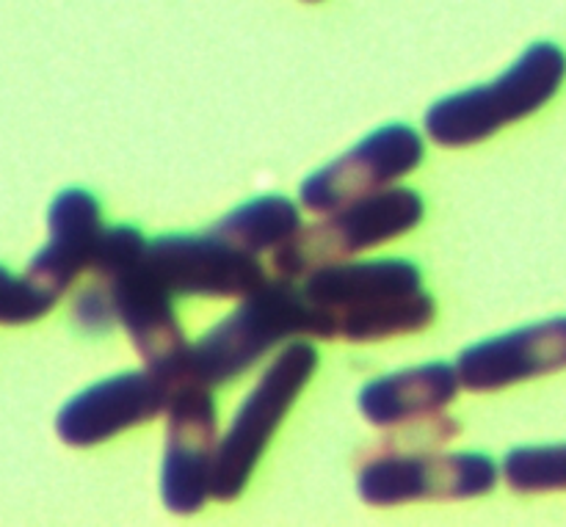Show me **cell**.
Masks as SVG:
<instances>
[{
  "instance_id": "8fae6325",
  "label": "cell",
  "mask_w": 566,
  "mask_h": 527,
  "mask_svg": "<svg viewBox=\"0 0 566 527\" xmlns=\"http://www.w3.org/2000/svg\"><path fill=\"white\" fill-rule=\"evenodd\" d=\"M147 263L175 298H243L269 280L260 257L232 246L213 230L199 235L169 232L153 238Z\"/></svg>"
},
{
  "instance_id": "7c38bea8",
  "label": "cell",
  "mask_w": 566,
  "mask_h": 527,
  "mask_svg": "<svg viewBox=\"0 0 566 527\" xmlns=\"http://www.w3.org/2000/svg\"><path fill=\"white\" fill-rule=\"evenodd\" d=\"M453 365L470 392H497L566 370V315L473 342Z\"/></svg>"
},
{
  "instance_id": "ba28073f",
  "label": "cell",
  "mask_w": 566,
  "mask_h": 527,
  "mask_svg": "<svg viewBox=\"0 0 566 527\" xmlns=\"http://www.w3.org/2000/svg\"><path fill=\"white\" fill-rule=\"evenodd\" d=\"M219 456V412L213 390L180 381L166 409V447L160 464V500L171 514L202 512L213 497Z\"/></svg>"
},
{
  "instance_id": "d6986e66",
  "label": "cell",
  "mask_w": 566,
  "mask_h": 527,
  "mask_svg": "<svg viewBox=\"0 0 566 527\" xmlns=\"http://www.w3.org/2000/svg\"><path fill=\"white\" fill-rule=\"evenodd\" d=\"M304 3H321V0H304Z\"/></svg>"
},
{
  "instance_id": "9c48e42d",
  "label": "cell",
  "mask_w": 566,
  "mask_h": 527,
  "mask_svg": "<svg viewBox=\"0 0 566 527\" xmlns=\"http://www.w3.org/2000/svg\"><path fill=\"white\" fill-rule=\"evenodd\" d=\"M426 158L423 136L412 125L390 122L370 130L348 152L321 166L298 188V202L310 213L326 215L348 202L379 193L412 175Z\"/></svg>"
},
{
  "instance_id": "5bb4252c",
  "label": "cell",
  "mask_w": 566,
  "mask_h": 527,
  "mask_svg": "<svg viewBox=\"0 0 566 527\" xmlns=\"http://www.w3.org/2000/svg\"><path fill=\"white\" fill-rule=\"evenodd\" d=\"M459 390L462 381L457 365L434 359L370 379L359 390L357 407L376 429H403L446 412L457 401Z\"/></svg>"
},
{
  "instance_id": "277c9868",
  "label": "cell",
  "mask_w": 566,
  "mask_h": 527,
  "mask_svg": "<svg viewBox=\"0 0 566 527\" xmlns=\"http://www.w3.org/2000/svg\"><path fill=\"white\" fill-rule=\"evenodd\" d=\"M564 81V50L556 42H534L495 81L437 99L423 116L426 136L448 149L473 147L545 108Z\"/></svg>"
},
{
  "instance_id": "8992f818",
  "label": "cell",
  "mask_w": 566,
  "mask_h": 527,
  "mask_svg": "<svg viewBox=\"0 0 566 527\" xmlns=\"http://www.w3.org/2000/svg\"><path fill=\"white\" fill-rule=\"evenodd\" d=\"M426 202L415 188L392 186L326 213L324 221L302 226L271 257L276 274L287 280L307 276L321 265L352 260L368 249L407 235L423 221Z\"/></svg>"
},
{
  "instance_id": "6da1fadb",
  "label": "cell",
  "mask_w": 566,
  "mask_h": 527,
  "mask_svg": "<svg viewBox=\"0 0 566 527\" xmlns=\"http://www.w3.org/2000/svg\"><path fill=\"white\" fill-rule=\"evenodd\" d=\"M302 291L324 318L326 340L379 342L429 329L437 318L420 265L403 257L321 265L304 276Z\"/></svg>"
},
{
  "instance_id": "ac0fdd59",
  "label": "cell",
  "mask_w": 566,
  "mask_h": 527,
  "mask_svg": "<svg viewBox=\"0 0 566 527\" xmlns=\"http://www.w3.org/2000/svg\"><path fill=\"white\" fill-rule=\"evenodd\" d=\"M72 320H75L77 329L83 335H108L116 326V309L114 298L105 282H92L88 287H83L81 293L72 302Z\"/></svg>"
},
{
  "instance_id": "52a82bcc",
  "label": "cell",
  "mask_w": 566,
  "mask_h": 527,
  "mask_svg": "<svg viewBox=\"0 0 566 527\" xmlns=\"http://www.w3.org/2000/svg\"><path fill=\"white\" fill-rule=\"evenodd\" d=\"M501 470L495 459L475 451H385L363 464L357 492L376 508L423 500H473L490 495Z\"/></svg>"
},
{
  "instance_id": "2e32d148",
  "label": "cell",
  "mask_w": 566,
  "mask_h": 527,
  "mask_svg": "<svg viewBox=\"0 0 566 527\" xmlns=\"http://www.w3.org/2000/svg\"><path fill=\"white\" fill-rule=\"evenodd\" d=\"M509 489L520 495L566 492V445H520L503 456Z\"/></svg>"
},
{
  "instance_id": "7a4b0ae2",
  "label": "cell",
  "mask_w": 566,
  "mask_h": 527,
  "mask_svg": "<svg viewBox=\"0 0 566 527\" xmlns=\"http://www.w3.org/2000/svg\"><path fill=\"white\" fill-rule=\"evenodd\" d=\"M296 337L326 340L324 318L307 302L296 280L276 274V280H265L249 296L238 298V307L210 326L197 342H188L180 381H197L210 390L230 384L276 346Z\"/></svg>"
},
{
  "instance_id": "3957f363",
  "label": "cell",
  "mask_w": 566,
  "mask_h": 527,
  "mask_svg": "<svg viewBox=\"0 0 566 527\" xmlns=\"http://www.w3.org/2000/svg\"><path fill=\"white\" fill-rule=\"evenodd\" d=\"M147 246L149 241L138 226H105L92 271L108 285L116 324L127 331L144 365L180 381L188 340L175 313V293L149 268Z\"/></svg>"
},
{
  "instance_id": "5b68a950",
  "label": "cell",
  "mask_w": 566,
  "mask_h": 527,
  "mask_svg": "<svg viewBox=\"0 0 566 527\" xmlns=\"http://www.w3.org/2000/svg\"><path fill=\"white\" fill-rule=\"evenodd\" d=\"M318 362V348L310 340H291L271 359L219 440L213 500L232 503L243 495L265 447L315 376Z\"/></svg>"
},
{
  "instance_id": "e0dca14e",
  "label": "cell",
  "mask_w": 566,
  "mask_h": 527,
  "mask_svg": "<svg viewBox=\"0 0 566 527\" xmlns=\"http://www.w3.org/2000/svg\"><path fill=\"white\" fill-rule=\"evenodd\" d=\"M55 298L28 282L25 274H11L0 265V326H28L55 307Z\"/></svg>"
},
{
  "instance_id": "9a60e30c",
  "label": "cell",
  "mask_w": 566,
  "mask_h": 527,
  "mask_svg": "<svg viewBox=\"0 0 566 527\" xmlns=\"http://www.w3.org/2000/svg\"><path fill=\"white\" fill-rule=\"evenodd\" d=\"M210 230L232 246L260 257L263 252H276L285 246L302 230V210L282 193H265L232 208Z\"/></svg>"
},
{
  "instance_id": "30bf717a",
  "label": "cell",
  "mask_w": 566,
  "mask_h": 527,
  "mask_svg": "<svg viewBox=\"0 0 566 527\" xmlns=\"http://www.w3.org/2000/svg\"><path fill=\"white\" fill-rule=\"evenodd\" d=\"M177 381L147 368L99 379L55 414V434L70 447H94L166 414Z\"/></svg>"
},
{
  "instance_id": "4fadbf2b",
  "label": "cell",
  "mask_w": 566,
  "mask_h": 527,
  "mask_svg": "<svg viewBox=\"0 0 566 527\" xmlns=\"http://www.w3.org/2000/svg\"><path fill=\"white\" fill-rule=\"evenodd\" d=\"M103 208L86 188H64L48 208V243L28 263V282L61 302L72 282L92 271L99 238H103Z\"/></svg>"
}]
</instances>
